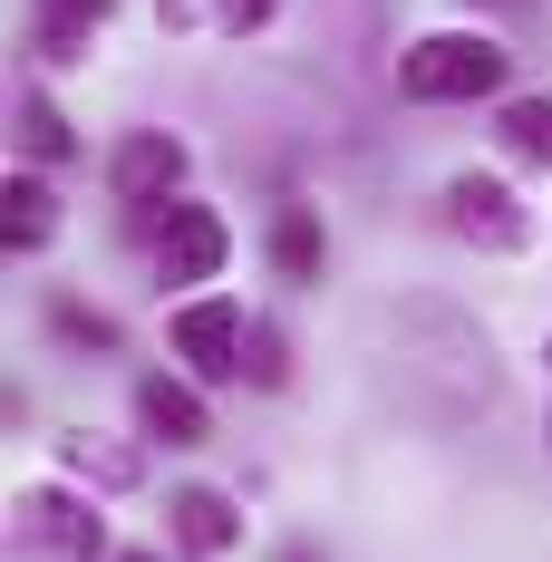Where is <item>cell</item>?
Returning a JSON list of instances; mask_svg holds the SVG:
<instances>
[{
	"instance_id": "cell-7",
	"label": "cell",
	"mask_w": 552,
	"mask_h": 562,
	"mask_svg": "<svg viewBox=\"0 0 552 562\" xmlns=\"http://www.w3.org/2000/svg\"><path fill=\"white\" fill-rule=\"evenodd\" d=\"M136 427H146L156 447H204V437H214L194 379H146V389H136Z\"/></svg>"
},
{
	"instance_id": "cell-4",
	"label": "cell",
	"mask_w": 552,
	"mask_h": 562,
	"mask_svg": "<svg viewBox=\"0 0 552 562\" xmlns=\"http://www.w3.org/2000/svg\"><path fill=\"white\" fill-rule=\"evenodd\" d=\"M223 262H233V233H223V214L174 194L166 214H156V281H166V291H194V281H214Z\"/></svg>"
},
{
	"instance_id": "cell-11",
	"label": "cell",
	"mask_w": 552,
	"mask_h": 562,
	"mask_svg": "<svg viewBox=\"0 0 552 562\" xmlns=\"http://www.w3.org/2000/svg\"><path fill=\"white\" fill-rule=\"evenodd\" d=\"M0 233H10V252H40L58 233V194L40 175H10V194H0Z\"/></svg>"
},
{
	"instance_id": "cell-2",
	"label": "cell",
	"mask_w": 552,
	"mask_h": 562,
	"mask_svg": "<svg viewBox=\"0 0 552 562\" xmlns=\"http://www.w3.org/2000/svg\"><path fill=\"white\" fill-rule=\"evenodd\" d=\"M243 349H252V321H243V301H223V291H194V301L174 311V359H184V379H194V389H223V379H243Z\"/></svg>"
},
{
	"instance_id": "cell-13",
	"label": "cell",
	"mask_w": 552,
	"mask_h": 562,
	"mask_svg": "<svg viewBox=\"0 0 552 562\" xmlns=\"http://www.w3.org/2000/svg\"><path fill=\"white\" fill-rule=\"evenodd\" d=\"M20 146H30V166H68L78 156V136H68V116L40 98V88H20Z\"/></svg>"
},
{
	"instance_id": "cell-8",
	"label": "cell",
	"mask_w": 552,
	"mask_h": 562,
	"mask_svg": "<svg viewBox=\"0 0 552 562\" xmlns=\"http://www.w3.org/2000/svg\"><path fill=\"white\" fill-rule=\"evenodd\" d=\"M166 514H174V543H184V553H194V562H223V553H233V543H243V514L223 505L214 485H184V495H174Z\"/></svg>"
},
{
	"instance_id": "cell-19",
	"label": "cell",
	"mask_w": 552,
	"mask_h": 562,
	"mask_svg": "<svg viewBox=\"0 0 552 562\" xmlns=\"http://www.w3.org/2000/svg\"><path fill=\"white\" fill-rule=\"evenodd\" d=\"M116 562H166V553H116Z\"/></svg>"
},
{
	"instance_id": "cell-17",
	"label": "cell",
	"mask_w": 552,
	"mask_h": 562,
	"mask_svg": "<svg viewBox=\"0 0 552 562\" xmlns=\"http://www.w3.org/2000/svg\"><path fill=\"white\" fill-rule=\"evenodd\" d=\"M272 10H281V0H214V20L233 30V40H252V30H262Z\"/></svg>"
},
{
	"instance_id": "cell-15",
	"label": "cell",
	"mask_w": 552,
	"mask_h": 562,
	"mask_svg": "<svg viewBox=\"0 0 552 562\" xmlns=\"http://www.w3.org/2000/svg\"><path fill=\"white\" fill-rule=\"evenodd\" d=\"M49 330L78 339V349H116V321H108V311H88V301H49Z\"/></svg>"
},
{
	"instance_id": "cell-20",
	"label": "cell",
	"mask_w": 552,
	"mask_h": 562,
	"mask_svg": "<svg viewBox=\"0 0 552 562\" xmlns=\"http://www.w3.org/2000/svg\"><path fill=\"white\" fill-rule=\"evenodd\" d=\"M281 562H311V553H281Z\"/></svg>"
},
{
	"instance_id": "cell-10",
	"label": "cell",
	"mask_w": 552,
	"mask_h": 562,
	"mask_svg": "<svg viewBox=\"0 0 552 562\" xmlns=\"http://www.w3.org/2000/svg\"><path fill=\"white\" fill-rule=\"evenodd\" d=\"M272 272L281 281H320V262H330V233H320V214H301V204H281L272 214Z\"/></svg>"
},
{
	"instance_id": "cell-12",
	"label": "cell",
	"mask_w": 552,
	"mask_h": 562,
	"mask_svg": "<svg viewBox=\"0 0 552 562\" xmlns=\"http://www.w3.org/2000/svg\"><path fill=\"white\" fill-rule=\"evenodd\" d=\"M495 136H504V156H523V166H552V98H504Z\"/></svg>"
},
{
	"instance_id": "cell-1",
	"label": "cell",
	"mask_w": 552,
	"mask_h": 562,
	"mask_svg": "<svg viewBox=\"0 0 552 562\" xmlns=\"http://www.w3.org/2000/svg\"><path fill=\"white\" fill-rule=\"evenodd\" d=\"M397 88L417 108H475V98L504 88V49L485 30H427V40L397 49Z\"/></svg>"
},
{
	"instance_id": "cell-14",
	"label": "cell",
	"mask_w": 552,
	"mask_h": 562,
	"mask_svg": "<svg viewBox=\"0 0 552 562\" xmlns=\"http://www.w3.org/2000/svg\"><path fill=\"white\" fill-rule=\"evenodd\" d=\"M68 465H78V475H88V485H136V456L126 447H98V437H68Z\"/></svg>"
},
{
	"instance_id": "cell-18",
	"label": "cell",
	"mask_w": 552,
	"mask_h": 562,
	"mask_svg": "<svg viewBox=\"0 0 552 562\" xmlns=\"http://www.w3.org/2000/svg\"><path fill=\"white\" fill-rule=\"evenodd\" d=\"M455 10H533V0H455Z\"/></svg>"
},
{
	"instance_id": "cell-9",
	"label": "cell",
	"mask_w": 552,
	"mask_h": 562,
	"mask_svg": "<svg viewBox=\"0 0 552 562\" xmlns=\"http://www.w3.org/2000/svg\"><path fill=\"white\" fill-rule=\"evenodd\" d=\"M116 0H30V40H40V58H88V40L108 30Z\"/></svg>"
},
{
	"instance_id": "cell-6",
	"label": "cell",
	"mask_w": 552,
	"mask_h": 562,
	"mask_svg": "<svg viewBox=\"0 0 552 562\" xmlns=\"http://www.w3.org/2000/svg\"><path fill=\"white\" fill-rule=\"evenodd\" d=\"M174 184H184V146H174L166 126H136V136H116V156H108V194H116V204L156 214V204H174Z\"/></svg>"
},
{
	"instance_id": "cell-3",
	"label": "cell",
	"mask_w": 552,
	"mask_h": 562,
	"mask_svg": "<svg viewBox=\"0 0 552 562\" xmlns=\"http://www.w3.org/2000/svg\"><path fill=\"white\" fill-rule=\"evenodd\" d=\"M437 204H446V233L475 243V252H523L533 243V214H523V194L504 175H446Z\"/></svg>"
},
{
	"instance_id": "cell-16",
	"label": "cell",
	"mask_w": 552,
	"mask_h": 562,
	"mask_svg": "<svg viewBox=\"0 0 552 562\" xmlns=\"http://www.w3.org/2000/svg\"><path fill=\"white\" fill-rule=\"evenodd\" d=\"M243 369H252V389H281V330L252 321V349H243Z\"/></svg>"
},
{
	"instance_id": "cell-5",
	"label": "cell",
	"mask_w": 552,
	"mask_h": 562,
	"mask_svg": "<svg viewBox=\"0 0 552 562\" xmlns=\"http://www.w3.org/2000/svg\"><path fill=\"white\" fill-rule=\"evenodd\" d=\"M20 533L58 562H116L108 553V514L88 505V495H58V485H30L20 495Z\"/></svg>"
}]
</instances>
